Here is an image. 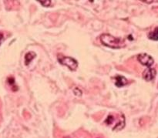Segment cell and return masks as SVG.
<instances>
[{
  "label": "cell",
  "instance_id": "52a82bcc",
  "mask_svg": "<svg viewBox=\"0 0 158 138\" xmlns=\"http://www.w3.org/2000/svg\"><path fill=\"white\" fill-rule=\"evenodd\" d=\"M148 38L154 41H158V27L155 28L154 31L150 32L148 35Z\"/></svg>",
  "mask_w": 158,
  "mask_h": 138
},
{
  "label": "cell",
  "instance_id": "5b68a950",
  "mask_svg": "<svg viewBox=\"0 0 158 138\" xmlns=\"http://www.w3.org/2000/svg\"><path fill=\"white\" fill-rule=\"evenodd\" d=\"M114 80H115V85L117 87H122V86H124L125 85L127 84V80L122 76H117V77H114Z\"/></svg>",
  "mask_w": 158,
  "mask_h": 138
},
{
  "label": "cell",
  "instance_id": "3957f363",
  "mask_svg": "<svg viewBox=\"0 0 158 138\" xmlns=\"http://www.w3.org/2000/svg\"><path fill=\"white\" fill-rule=\"evenodd\" d=\"M137 60L143 66H148V68H151V66L154 64V60L152 56L147 53H140L137 56Z\"/></svg>",
  "mask_w": 158,
  "mask_h": 138
},
{
  "label": "cell",
  "instance_id": "8fae6325",
  "mask_svg": "<svg viewBox=\"0 0 158 138\" xmlns=\"http://www.w3.org/2000/svg\"><path fill=\"white\" fill-rule=\"evenodd\" d=\"M144 2H148V3H151V2H153V1H143Z\"/></svg>",
  "mask_w": 158,
  "mask_h": 138
},
{
  "label": "cell",
  "instance_id": "30bf717a",
  "mask_svg": "<svg viewBox=\"0 0 158 138\" xmlns=\"http://www.w3.org/2000/svg\"><path fill=\"white\" fill-rule=\"evenodd\" d=\"M2 39H3V35L2 33H0V45H1L2 40Z\"/></svg>",
  "mask_w": 158,
  "mask_h": 138
},
{
  "label": "cell",
  "instance_id": "7a4b0ae2",
  "mask_svg": "<svg viewBox=\"0 0 158 138\" xmlns=\"http://www.w3.org/2000/svg\"><path fill=\"white\" fill-rule=\"evenodd\" d=\"M58 60L60 64L67 66L71 71H75L78 67V62L72 57L60 56V58L58 57Z\"/></svg>",
  "mask_w": 158,
  "mask_h": 138
},
{
  "label": "cell",
  "instance_id": "9c48e42d",
  "mask_svg": "<svg viewBox=\"0 0 158 138\" xmlns=\"http://www.w3.org/2000/svg\"><path fill=\"white\" fill-rule=\"evenodd\" d=\"M73 93L76 96H77V97H80V96L82 95L81 90H80V89H78V88H76L73 90Z\"/></svg>",
  "mask_w": 158,
  "mask_h": 138
},
{
  "label": "cell",
  "instance_id": "ba28073f",
  "mask_svg": "<svg viewBox=\"0 0 158 138\" xmlns=\"http://www.w3.org/2000/svg\"><path fill=\"white\" fill-rule=\"evenodd\" d=\"M42 4V6H45V7H48L50 6L51 1L50 0H46V1H39Z\"/></svg>",
  "mask_w": 158,
  "mask_h": 138
},
{
  "label": "cell",
  "instance_id": "6da1fadb",
  "mask_svg": "<svg viewBox=\"0 0 158 138\" xmlns=\"http://www.w3.org/2000/svg\"><path fill=\"white\" fill-rule=\"evenodd\" d=\"M100 41L105 46L110 48H120L124 46L123 40L113 36L110 34H103L100 36Z\"/></svg>",
  "mask_w": 158,
  "mask_h": 138
},
{
  "label": "cell",
  "instance_id": "277c9868",
  "mask_svg": "<svg viewBox=\"0 0 158 138\" xmlns=\"http://www.w3.org/2000/svg\"><path fill=\"white\" fill-rule=\"evenodd\" d=\"M156 75H157V71L155 69L153 68H148L145 69L144 72L143 73V78L146 81H151L155 78Z\"/></svg>",
  "mask_w": 158,
  "mask_h": 138
},
{
  "label": "cell",
  "instance_id": "8992f818",
  "mask_svg": "<svg viewBox=\"0 0 158 138\" xmlns=\"http://www.w3.org/2000/svg\"><path fill=\"white\" fill-rule=\"evenodd\" d=\"M35 56L36 55L33 52H29L28 53H26V55L25 56V63H26V66L31 63V61L35 57Z\"/></svg>",
  "mask_w": 158,
  "mask_h": 138
}]
</instances>
